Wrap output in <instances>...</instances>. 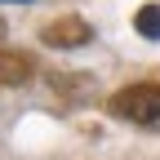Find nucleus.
<instances>
[{
  "label": "nucleus",
  "instance_id": "nucleus-1",
  "mask_svg": "<svg viewBox=\"0 0 160 160\" xmlns=\"http://www.w3.org/2000/svg\"><path fill=\"white\" fill-rule=\"evenodd\" d=\"M111 116L142 129H160V85H129L111 98Z\"/></svg>",
  "mask_w": 160,
  "mask_h": 160
},
{
  "label": "nucleus",
  "instance_id": "nucleus-2",
  "mask_svg": "<svg viewBox=\"0 0 160 160\" xmlns=\"http://www.w3.org/2000/svg\"><path fill=\"white\" fill-rule=\"evenodd\" d=\"M40 40L53 45V49H80V45L93 40V27L85 22V18H53V22L40 27Z\"/></svg>",
  "mask_w": 160,
  "mask_h": 160
},
{
  "label": "nucleus",
  "instance_id": "nucleus-3",
  "mask_svg": "<svg viewBox=\"0 0 160 160\" xmlns=\"http://www.w3.org/2000/svg\"><path fill=\"white\" fill-rule=\"evenodd\" d=\"M36 71V62L27 53H13V49H0V85H27Z\"/></svg>",
  "mask_w": 160,
  "mask_h": 160
},
{
  "label": "nucleus",
  "instance_id": "nucleus-4",
  "mask_svg": "<svg viewBox=\"0 0 160 160\" xmlns=\"http://www.w3.org/2000/svg\"><path fill=\"white\" fill-rule=\"evenodd\" d=\"M133 27H138V36L160 40V5H142V9H138V18H133Z\"/></svg>",
  "mask_w": 160,
  "mask_h": 160
},
{
  "label": "nucleus",
  "instance_id": "nucleus-5",
  "mask_svg": "<svg viewBox=\"0 0 160 160\" xmlns=\"http://www.w3.org/2000/svg\"><path fill=\"white\" fill-rule=\"evenodd\" d=\"M0 36H5V18H0Z\"/></svg>",
  "mask_w": 160,
  "mask_h": 160
}]
</instances>
